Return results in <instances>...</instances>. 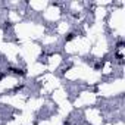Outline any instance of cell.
Returning a JSON list of instances; mask_svg holds the SVG:
<instances>
[{
	"instance_id": "1",
	"label": "cell",
	"mask_w": 125,
	"mask_h": 125,
	"mask_svg": "<svg viewBox=\"0 0 125 125\" xmlns=\"http://www.w3.org/2000/svg\"><path fill=\"white\" fill-rule=\"evenodd\" d=\"M9 71L12 74H15V75H19V77H24V75H27V72L24 69H18V68H9Z\"/></svg>"
},
{
	"instance_id": "2",
	"label": "cell",
	"mask_w": 125,
	"mask_h": 125,
	"mask_svg": "<svg viewBox=\"0 0 125 125\" xmlns=\"http://www.w3.org/2000/svg\"><path fill=\"white\" fill-rule=\"evenodd\" d=\"M74 38H75V34L74 32H69L66 37H65V41H71V40H74Z\"/></svg>"
},
{
	"instance_id": "3",
	"label": "cell",
	"mask_w": 125,
	"mask_h": 125,
	"mask_svg": "<svg viewBox=\"0 0 125 125\" xmlns=\"http://www.w3.org/2000/svg\"><path fill=\"white\" fill-rule=\"evenodd\" d=\"M124 46H125V43H124V41H118V43H116V47H118V49H122Z\"/></svg>"
},
{
	"instance_id": "4",
	"label": "cell",
	"mask_w": 125,
	"mask_h": 125,
	"mask_svg": "<svg viewBox=\"0 0 125 125\" xmlns=\"http://www.w3.org/2000/svg\"><path fill=\"white\" fill-rule=\"evenodd\" d=\"M116 58H118V59L121 60V63H122V58H124V56L121 55V53H116Z\"/></svg>"
},
{
	"instance_id": "5",
	"label": "cell",
	"mask_w": 125,
	"mask_h": 125,
	"mask_svg": "<svg viewBox=\"0 0 125 125\" xmlns=\"http://www.w3.org/2000/svg\"><path fill=\"white\" fill-rule=\"evenodd\" d=\"M3 78H5V74H0V81H2Z\"/></svg>"
},
{
	"instance_id": "6",
	"label": "cell",
	"mask_w": 125,
	"mask_h": 125,
	"mask_svg": "<svg viewBox=\"0 0 125 125\" xmlns=\"http://www.w3.org/2000/svg\"><path fill=\"white\" fill-rule=\"evenodd\" d=\"M34 125H37V124H34Z\"/></svg>"
}]
</instances>
